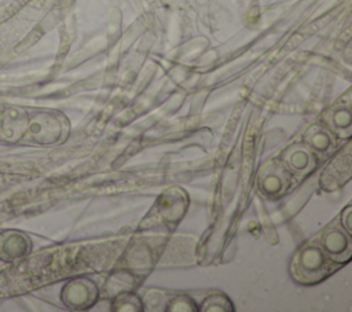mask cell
I'll use <instances>...</instances> for the list:
<instances>
[]
</instances>
